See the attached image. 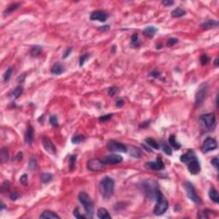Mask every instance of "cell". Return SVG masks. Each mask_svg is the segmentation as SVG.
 <instances>
[{"instance_id":"obj_1","label":"cell","mask_w":219,"mask_h":219,"mask_svg":"<svg viewBox=\"0 0 219 219\" xmlns=\"http://www.w3.org/2000/svg\"><path fill=\"white\" fill-rule=\"evenodd\" d=\"M181 161L187 164L188 170L191 175H198L201 170L200 163L193 150H188L185 154L181 156Z\"/></svg>"},{"instance_id":"obj_2","label":"cell","mask_w":219,"mask_h":219,"mask_svg":"<svg viewBox=\"0 0 219 219\" xmlns=\"http://www.w3.org/2000/svg\"><path fill=\"white\" fill-rule=\"evenodd\" d=\"M141 187V190L147 198L152 200H156L157 195L160 190L158 188V184L154 180L146 179L142 182Z\"/></svg>"},{"instance_id":"obj_3","label":"cell","mask_w":219,"mask_h":219,"mask_svg":"<svg viewBox=\"0 0 219 219\" xmlns=\"http://www.w3.org/2000/svg\"><path fill=\"white\" fill-rule=\"evenodd\" d=\"M115 182L110 177H105L99 182V191L102 197L105 199L111 198L114 193Z\"/></svg>"},{"instance_id":"obj_4","label":"cell","mask_w":219,"mask_h":219,"mask_svg":"<svg viewBox=\"0 0 219 219\" xmlns=\"http://www.w3.org/2000/svg\"><path fill=\"white\" fill-rule=\"evenodd\" d=\"M78 199L80 203L83 205V208L87 215V218H92L94 215V203L91 197L89 196V194H87L86 192H81L78 194Z\"/></svg>"},{"instance_id":"obj_5","label":"cell","mask_w":219,"mask_h":219,"mask_svg":"<svg viewBox=\"0 0 219 219\" xmlns=\"http://www.w3.org/2000/svg\"><path fill=\"white\" fill-rule=\"evenodd\" d=\"M156 205L154 206L153 209V215L155 216H161L163 213L167 212L168 208H169V202L167 200V198L163 196L161 191L158 192L157 198H156Z\"/></svg>"},{"instance_id":"obj_6","label":"cell","mask_w":219,"mask_h":219,"mask_svg":"<svg viewBox=\"0 0 219 219\" xmlns=\"http://www.w3.org/2000/svg\"><path fill=\"white\" fill-rule=\"evenodd\" d=\"M200 124L205 131H213L216 127V116L214 113H207L202 115L199 118Z\"/></svg>"},{"instance_id":"obj_7","label":"cell","mask_w":219,"mask_h":219,"mask_svg":"<svg viewBox=\"0 0 219 219\" xmlns=\"http://www.w3.org/2000/svg\"><path fill=\"white\" fill-rule=\"evenodd\" d=\"M184 188H185L188 198H189L191 201H193L194 204H199L200 203V198L197 194V192H196V189H195L193 184L191 183L190 182H186L184 183Z\"/></svg>"},{"instance_id":"obj_8","label":"cell","mask_w":219,"mask_h":219,"mask_svg":"<svg viewBox=\"0 0 219 219\" xmlns=\"http://www.w3.org/2000/svg\"><path fill=\"white\" fill-rule=\"evenodd\" d=\"M208 92V84L207 83H202L198 87V90L195 94V102L198 106H200L205 101L206 95Z\"/></svg>"},{"instance_id":"obj_9","label":"cell","mask_w":219,"mask_h":219,"mask_svg":"<svg viewBox=\"0 0 219 219\" xmlns=\"http://www.w3.org/2000/svg\"><path fill=\"white\" fill-rule=\"evenodd\" d=\"M105 163L98 158H92L86 162V168L91 171L98 172L105 169Z\"/></svg>"},{"instance_id":"obj_10","label":"cell","mask_w":219,"mask_h":219,"mask_svg":"<svg viewBox=\"0 0 219 219\" xmlns=\"http://www.w3.org/2000/svg\"><path fill=\"white\" fill-rule=\"evenodd\" d=\"M106 148L111 152H127V146L120 142L110 141L107 143Z\"/></svg>"},{"instance_id":"obj_11","label":"cell","mask_w":219,"mask_h":219,"mask_svg":"<svg viewBox=\"0 0 219 219\" xmlns=\"http://www.w3.org/2000/svg\"><path fill=\"white\" fill-rule=\"evenodd\" d=\"M218 148V141L214 138H207L205 139V141L203 142V145L201 146V151L202 152L206 153L211 151H214Z\"/></svg>"},{"instance_id":"obj_12","label":"cell","mask_w":219,"mask_h":219,"mask_svg":"<svg viewBox=\"0 0 219 219\" xmlns=\"http://www.w3.org/2000/svg\"><path fill=\"white\" fill-rule=\"evenodd\" d=\"M42 144L45 150L48 153L52 154V155H55V154L57 153L56 146H54V144L52 143V141L50 140L48 137H46V136H44V137H43Z\"/></svg>"},{"instance_id":"obj_13","label":"cell","mask_w":219,"mask_h":219,"mask_svg":"<svg viewBox=\"0 0 219 219\" xmlns=\"http://www.w3.org/2000/svg\"><path fill=\"white\" fill-rule=\"evenodd\" d=\"M146 168L148 170H162L164 169V163L163 162L162 158L160 157H158L156 161L153 162H147L146 163Z\"/></svg>"},{"instance_id":"obj_14","label":"cell","mask_w":219,"mask_h":219,"mask_svg":"<svg viewBox=\"0 0 219 219\" xmlns=\"http://www.w3.org/2000/svg\"><path fill=\"white\" fill-rule=\"evenodd\" d=\"M103 162L105 163V164H117L120 163L122 161V157L118 154H110V155L105 156L103 159Z\"/></svg>"},{"instance_id":"obj_15","label":"cell","mask_w":219,"mask_h":219,"mask_svg":"<svg viewBox=\"0 0 219 219\" xmlns=\"http://www.w3.org/2000/svg\"><path fill=\"white\" fill-rule=\"evenodd\" d=\"M108 18V13L105 10H96L93 11L91 15L90 19L92 21H99L101 22H105Z\"/></svg>"},{"instance_id":"obj_16","label":"cell","mask_w":219,"mask_h":219,"mask_svg":"<svg viewBox=\"0 0 219 219\" xmlns=\"http://www.w3.org/2000/svg\"><path fill=\"white\" fill-rule=\"evenodd\" d=\"M24 139H25V142L27 145L32 146L33 141H34V128L31 125H29V127L27 128Z\"/></svg>"},{"instance_id":"obj_17","label":"cell","mask_w":219,"mask_h":219,"mask_svg":"<svg viewBox=\"0 0 219 219\" xmlns=\"http://www.w3.org/2000/svg\"><path fill=\"white\" fill-rule=\"evenodd\" d=\"M22 93H23V87L21 86H16L14 90H12L11 92H10L9 98H10V100L13 101V100H15V99H18Z\"/></svg>"},{"instance_id":"obj_18","label":"cell","mask_w":219,"mask_h":219,"mask_svg":"<svg viewBox=\"0 0 219 219\" xmlns=\"http://www.w3.org/2000/svg\"><path fill=\"white\" fill-rule=\"evenodd\" d=\"M65 69H64V64H60V63H57L55 64L51 69V74L55 75H62L63 73H64Z\"/></svg>"},{"instance_id":"obj_19","label":"cell","mask_w":219,"mask_h":219,"mask_svg":"<svg viewBox=\"0 0 219 219\" xmlns=\"http://www.w3.org/2000/svg\"><path fill=\"white\" fill-rule=\"evenodd\" d=\"M218 25L219 22L217 20H208V21H205L204 23H202L200 27L203 29H212L218 28Z\"/></svg>"},{"instance_id":"obj_20","label":"cell","mask_w":219,"mask_h":219,"mask_svg":"<svg viewBox=\"0 0 219 219\" xmlns=\"http://www.w3.org/2000/svg\"><path fill=\"white\" fill-rule=\"evenodd\" d=\"M127 149L128 151V154L131 157H135V158H140L141 157V151L139 148L133 146H127Z\"/></svg>"},{"instance_id":"obj_21","label":"cell","mask_w":219,"mask_h":219,"mask_svg":"<svg viewBox=\"0 0 219 219\" xmlns=\"http://www.w3.org/2000/svg\"><path fill=\"white\" fill-rule=\"evenodd\" d=\"M20 6H21V4H20V3H13V4H10L4 10V13H3V14H4V16H6L8 15H10L11 13H13L15 10H16Z\"/></svg>"},{"instance_id":"obj_22","label":"cell","mask_w":219,"mask_h":219,"mask_svg":"<svg viewBox=\"0 0 219 219\" xmlns=\"http://www.w3.org/2000/svg\"><path fill=\"white\" fill-rule=\"evenodd\" d=\"M157 32V29L154 26H148L143 30V34L148 38H153L155 34Z\"/></svg>"},{"instance_id":"obj_23","label":"cell","mask_w":219,"mask_h":219,"mask_svg":"<svg viewBox=\"0 0 219 219\" xmlns=\"http://www.w3.org/2000/svg\"><path fill=\"white\" fill-rule=\"evenodd\" d=\"M209 198H211V200H212L214 203H216V204H218L219 203V195H218V191L216 188H212L210 190H209Z\"/></svg>"},{"instance_id":"obj_24","label":"cell","mask_w":219,"mask_h":219,"mask_svg":"<svg viewBox=\"0 0 219 219\" xmlns=\"http://www.w3.org/2000/svg\"><path fill=\"white\" fill-rule=\"evenodd\" d=\"M97 217L100 219H111V216L105 208H99L97 212Z\"/></svg>"},{"instance_id":"obj_25","label":"cell","mask_w":219,"mask_h":219,"mask_svg":"<svg viewBox=\"0 0 219 219\" xmlns=\"http://www.w3.org/2000/svg\"><path fill=\"white\" fill-rule=\"evenodd\" d=\"M40 218H60V217L54 212L45 211L40 215Z\"/></svg>"},{"instance_id":"obj_26","label":"cell","mask_w":219,"mask_h":219,"mask_svg":"<svg viewBox=\"0 0 219 219\" xmlns=\"http://www.w3.org/2000/svg\"><path fill=\"white\" fill-rule=\"evenodd\" d=\"M169 145H170L171 147L175 149V150H179V149L182 147L181 144L179 142L177 141L176 140V136L174 134H171L169 138Z\"/></svg>"},{"instance_id":"obj_27","label":"cell","mask_w":219,"mask_h":219,"mask_svg":"<svg viewBox=\"0 0 219 219\" xmlns=\"http://www.w3.org/2000/svg\"><path fill=\"white\" fill-rule=\"evenodd\" d=\"M141 45V40L139 38V35L137 34H134L132 37H131V42H130V45L134 48H138L140 47Z\"/></svg>"},{"instance_id":"obj_28","label":"cell","mask_w":219,"mask_h":219,"mask_svg":"<svg viewBox=\"0 0 219 219\" xmlns=\"http://www.w3.org/2000/svg\"><path fill=\"white\" fill-rule=\"evenodd\" d=\"M185 15H186V10L180 7L175 9V10L171 12V16L174 17V18H180V17L184 16Z\"/></svg>"},{"instance_id":"obj_29","label":"cell","mask_w":219,"mask_h":219,"mask_svg":"<svg viewBox=\"0 0 219 219\" xmlns=\"http://www.w3.org/2000/svg\"><path fill=\"white\" fill-rule=\"evenodd\" d=\"M146 145H147L148 146H150V147H152V148L156 149V150L159 149V145H158V143L153 138H152V137L146 138Z\"/></svg>"},{"instance_id":"obj_30","label":"cell","mask_w":219,"mask_h":219,"mask_svg":"<svg viewBox=\"0 0 219 219\" xmlns=\"http://www.w3.org/2000/svg\"><path fill=\"white\" fill-rule=\"evenodd\" d=\"M86 140V137L84 135H81V134H75V135H74L73 137H72V139H71V142L73 143V144H80V143H81L82 141H84Z\"/></svg>"},{"instance_id":"obj_31","label":"cell","mask_w":219,"mask_h":219,"mask_svg":"<svg viewBox=\"0 0 219 219\" xmlns=\"http://www.w3.org/2000/svg\"><path fill=\"white\" fill-rule=\"evenodd\" d=\"M53 179V176L51 173H42L40 176V180L43 183H48Z\"/></svg>"},{"instance_id":"obj_32","label":"cell","mask_w":219,"mask_h":219,"mask_svg":"<svg viewBox=\"0 0 219 219\" xmlns=\"http://www.w3.org/2000/svg\"><path fill=\"white\" fill-rule=\"evenodd\" d=\"M41 51H42V46H40V45H34L32 48V50L30 51V55L32 57H36L40 54Z\"/></svg>"},{"instance_id":"obj_33","label":"cell","mask_w":219,"mask_h":219,"mask_svg":"<svg viewBox=\"0 0 219 219\" xmlns=\"http://www.w3.org/2000/svg\"><path fill=\"white\" fill-rule=\"evenodd\" d=\"M76 159H77V156L76 155H71L69 158V167L70 170L72 171L75 168L76 165Z\"/></svg>"},{"instance_id":"obj_34","label":"cell","mask_w":219,"mask_h":219,"mask_svg":"<svg viewBox=\"0 0 219 219\" xmlns=\"http://www.w3.org/2000/svg\"><path fill=\"white\" fill-rule=\"evenodd\" d=\"M12 73H13V67H9L7 70L5 71V73L4 74V82H8L10 80Z\"/></svg>"},{"instance_id":"obj_35","label":"cell","mask_w":219,"mask_h":219,"mask_svg":"<svg viewBox=\"0 0 219 219\" xmlns=\"http://www.w3.org/2000/svg\"><path fill=\"white\" fill-rule=\"evenodd\" d=\"M162 149H163V152H164V153H166L167 155L169 156H171L172 155V149L170 147V145H168L166 142H162Z\"/></svg>"},{"instance_id":"obj_36","label":"cell","mask_w":219,"mask_h":219,"mask_svg":"<svg viewBox=\"0 0 219 219\" xmlns=\"http://www.w3.org/2000/svg\"><path fill=\"white\" fill-rule=\"evenodd\" d=\"M0 158H1V162L3 163H6L9 159V154H8V151L5 148L2 149L1 153H0Z\"/></svg>"},{"instance_id":"obj_37","label":"cell","mask_w":219,"mask_h":219,"mask_svg":"<svg viewBox=\"0 0 219 219\" xmlns=\"http://www.w3.org/2000/svg\"><path fill=\"white\" fill-rule=\"evenodd\" d=\"M50 123L52 127H57L58 126V118H57V116L52 115L50 116Z\"/></svg>"},{"instance_id":"obj_38","label":"cell","mask_w":219,"mask_h":219,"mask_svg":"<svg viewBox=\"0 0 219 219\" xmlns=\"http://www.w3.org/2000/svg\"><path fill=\"white\" fill-rule=\"evenodd\" d=\"M212 211L209 210H204V211H200L198 212V218H209V213Z\"/></svg>"},{"instance_id":"obj_39","label":"cell","mask_w":219,"mask_h":219,"mask_svg":"<svg viewBox=\"0 0 219 219\" xmlns=\"http://www.w3.org/2000/svg\"><path fill=\"white\" fill-rule=\"evenodd\" d=\"M37 167V160H36L34 157H32L30 160H29V168L30 170H34Z\"/></svg>"},{"instance_id":"obj_40","label":"cell","mask_w":219,"mask_h":219,"mask_svg":"<svg viewBox=\"0 0 219 219\" xmlns=\"http://www.w3.org/2000/svg\"><path fill=\"white\" fill-rule=\"evenodd\" d=\"M90 57V55L89 54H83L82 56H81L80 57V66L81 67V66H83L84 64H85V62Z\"/></svg>"},{"instance_id":"obj_41","label":"cell","mask_w":219,"mask_h":219,"mask_svg":"<svg viewBox=\"0 0 219 219\" xmlns=\"http://www.w3.org/2000/svg\"><path fill=\"white\" fill-rule=\"evenodd\" d=\"M209 61H210V58H209V57H208L206 54H203V55L200 57V63H201L202 65L207 64L209 63Z\"/></svg>"},{"instance_id":"obj_42","label":"cell","mask_w":219,"mask_h":219,"mask_svg":"<svg viewBox=\"0 0 219 219\" xmlns=\"http://www.w3.org/2000/svg\"><path fill=\"white\" fill-rule=\"evenodd\" d=\"M73 214H74V216L75 217V218H78V219H83V218H87V217H85V216L81 215V214L80 213V212H79V209H78V208H75V209L74 210Z\"/></svg>"},{"instance_id":"obj_43","label":"cell","mask_w":219,"mask_h":219,"mask_svg":"<svg viewBox=\"0 0 219 219\" xmlns=\"http://www.w3.org/2000/svg\"><path fill=\"white\" fill-rule=\"evenodd\" d=\"M178 40L176 39V38H170L168 40V41H167V46L168 47H171V46H173V45H175L176 44L178 43Z\"/></svg>"},{"instance_id":"obj_44","label":"cell","mask_w":219,"mask_h":219,"mask_svg":"<svg viewBox=\"0 0 219 219\" xmlns=\"http://www.w3.org/2000/svg\"><path fill=\"white\" fill-rule=\"evenodd\" d=\"M116 92H117V88L116 86H111L108 89V95L111 96V97H113L114 95L116 93Z\"/></svg>"},{"instance_id":"obj_45","label":"cell","mask_w":219,"mask_h":219,"mask_svg":"<svg viewBox=\"0 0 219 219\" xmlns=\"http://www.w3.org/2000/svg\"><path fill=\"white\" fill-rule=\"evenodd\" d=\"M112 116H113V114L112 113L107 114V115H105V116H101L99 118V120L100 121V122H106L107 120L111 119Z\"/></svg>"},{"instance_id":"obj_46","label":"cell","mask_w":219,"mask_h":219,"mask_svg":"<svg viewBox=\"0 0 219 219\" xmlns=\"http://www.w3.org/2000/svg\"><path fill=\"white\" fill-rule=\"evenodd\" d=\"M28 175L27 174H23L21 177H20V182L22 185H27L28 184Z\"/></svg>"},{"instance_id":"obj_47","label":"cell","mask_w":219,"mask_h":219,"mask_svg":"<svg viewBox=\"0 0 219 219\" xmlns=\"http://www.w3.org/2000/svg\"><path fill=\"white\" fill-rule=\"evenodd\" d=\"M211 163H212V165L217 169V170H218V157H213L212 160H211Z\"/></svg>"},{"instance_id":"obj_48","label":"cell","mask_w":219,"mask_h":219,"mask_svg":"<svg viewBox=\"0 0 219 219\" xmlns=\"http://www.w3.org/2000/svg\"><path fill=\"white\" fill-rule=\"evenodd\" d=\"M10 184L9 181H5L3 185H2V190L3 191H8L10 189Z\"/></svg>"},{"instance_id":"obj_49","label":"cell","mask_w":219,"mask_h":219,"mask_svg":"<svg viewBox=\"0 0 219 219\" xmlns=\"http://www.w3.org/2000/svg\"><path fill=\"white\" fill-rule=\"evenodd\" d=\"M19 194L16 193V192H14V193H11L10 195V198L11 200H16L17 198H19Z\"/></svg>"},{"instance_id":"obj_50","label":"cell","mask_w":219,"mask_h":219,"mask_svg":"<svg viewBox=\"0 0 219 219\" xmlns=\"http://www.w3.org/2000/svg\"><path fill=\"white\" fill-rule=\"evenodd\" d=\"M175 4L174 1H169V0H163L162 1V4H163L164 6H171Z\"/></svg>"},{"instance_id":"obj_51","label":"cell","mask_w":219,"mask_h":219,"mask_svg":"<svg viewBox=\"0 0 219 219\" xmlns=\"http://www.w3.org/2000/svg\"><path fill=\"white\" fill-rule=\"evenodd\" d=\"M150 76H152V77H154V78L159 77V76H160V72H158L157 70L152 71V72L150 73Z\"/></svg>"},{"instance_id":"obj_52","label":"cell","mask_w":219,"mask_h":219,"mask_svg":"<svg viewBox=\"0 0 219 219\" xmlns=\"http://www.w3.org/2000/svg\"><path fill=\"white\" fill-rule=\"evenodd\" d=\"M123 105H124V101H123V99H116V107L120 108V107H122V106H123Z\"/></svg>"},{"instance_id":"obj_53","label":"cell","mask_w":219,"mask_h":219,"mask_svg":"<svg viewBox=\"0 0 219 219\" xmlns=\"http://www.w3.org/2000/svg\"><path fill=\"white\" fill-rule=\"evenodd\" d=\"M71 51H72V47H70V48H68V49H67L66 51H64V56H63V57H64V58H67V57H68L69 56H70V55Z\"/></svg>"},{"instance_id":"obj_54","label":"cell","mask_w":219,"mask_h":219,"mask_svg":"<svg viewBox=\"0 0 219 219\" xmlns=\"http://www.w3.org/2000/svg\"><path fill=\"white\" fill-rule=\"evenodd\" d=\"M99 29V31H101V32H105V31L110 30V29H111V27L108 26V25H105V26H103V27H99V29Z\"/></svg>"},{"instance_id":"obj_55","label":"cell","mask_w":219,"mask_h":219,"mask_svg":"<svg viewBox=\"0 0 219 219\" xmlns=\"http://www.w3.org/2000/svg\"><path fill=\"white\" fill-rule=\"evenodd\" d=\"M21 158H22V153L21 152H19L17 156H16V159L17 160H21Z\"/></svg>"},{"instance_id":"obj_56","label":"cell","mask_w":219,"mask_h":219,"mask_svg":"<svg viewBox=\"0 0 219 219\" xmlns=\"http://www.w3.org/2000/svg\"><path fill=\"white\" fill-rule=\"evenodd\" d=\"M219 59H218V57H217L216 59H215V61H214V64H215V66L216 67H218V65H219Z\"/></svg>"},{"instance_id":"obj_57","label":"cell","mask_w":219,"mask_h":219,"mask_svg":"<svg viewBox=\"0 0 219 219\" xmlns=\"http://www.w3.org/2000/svg\"><path fill=\"white\" fill-rule=\"evenodd\" d=\"M4 208V202L2 201V202H1V211H2Z\"/></svg>"},{"instance_id":"obj_58","label":"cell","mask_w":219,"mask_h":219,"mask_svg":"<svg viewBox=\"0 0 219 219\" xmlns=\"http://www.w3.org/2000/svg\"><path fill=\"white\" fill-rule=\"evenodd\" d=\"M161 47H162V45H157V49H161Z\"/></svg>"}]
</instances>
